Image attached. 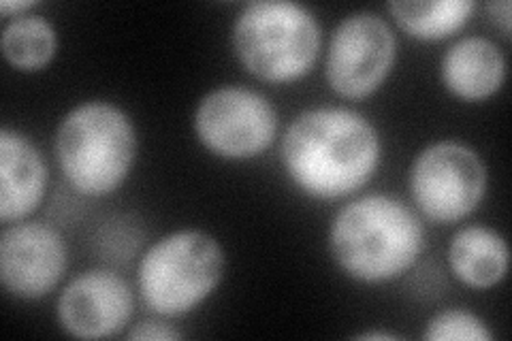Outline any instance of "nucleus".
Here are the masks:
<instances>
[{
    "mask_svg": "<svg viewBox=\"0 0 512 341\" xmlns=\"http://www.w3.org/2000/svg\"><path fill=\"white\" fill-rule=\"evenodd\" d=\"M397 26L419 41H440L466 26L474 11L470 0H406L389 3Z\"/></svg>",
    "mask_w": 512,
    "mask_h": 341,
    "instance_id": "14",
    "label": "nucleus"
},
{
    "mask_svg": "<svg viewBox=\"0 0 512 341\" xmlns=\"http://www.w3.org/2000/svg\"><path fill=\"white\" fill-rule=\"evenodd\" d=\"M395 35L374 13H355L335 28L327 50L325 75L335 94L365 99L393 69Z\"/></svg>",
    "mask_w": 512,
    "mask_h": 341,
    "instance_id": "7",
    "label": "nucleus"
},
{
    "mask_svg": "<svg viewBox=\"0 0 512 341\" xmlns=\"http://www.w3.org/2000/svg\"><path fill=\"white\" fill-rule=\"evenodd\" d=\"M128 339H148V341H175L182 339V333L175 331L173 327L165 322H156V320H148L141 322L137 327L128 333Z\"/></svg>",
    "mask_w": 512,
    "mask_h": 341,
    "instance_id": "17",
    "label": "nucleus"
},
{
    "mask_svg": "<svg viewBox=\"0 0 512 341\" xmlns=\"http://www.w3.org/2000/svg\"><path fill=\"white\" fill-rule=\"evenodd\" d=\"M224 275V252L203 231H178L158 239L141 258L139 290L150 310L182 316L216 290Z\"/></svg>",
    "mask_w": 512,
    "mask_h": 341,
    "instance_id": "5",
    "label": "nucleus"
},
{
    "mask_svg": "<svg viewBox=\"0 0 512 341\" xmlns=\"http://www.w3.org/2000/svg\"><path fill=\"white\" fill-rule=\"evenodd\" d=\"M67 269L60 233L41 222L9 226L0 237V280L13 297L41 299Z\"/></svg>",
    "mask_w": 512,
    "mask_h": 341,
    "instance_id": "9",
    "label": "nucleus"
},
{
    "mask_svg": "<svg viewBox=\"0 0 512 341\" xmlns=\"http://www.w3.org/2000/svg\"><path fill=\"white\" fill-rule=\"evenodd\" d=\"M195 128L207 150L224 158H252L276 137L278 116L265 96L248 88H218L199 103Z\"/></svg>",
    "mask_w": 512,
    "mask_h": 341,
    "instance_id": "8",
    "label": "nucleus"
},
{
    "mask_svg": "<svg viewBox=\"0 0 512 341\" xmlns=\"http://www.w3.org/2000/svg\"><path fill=\"white\" fill-rule=\"evenodd\" d=\"M489 11L495 15V20L502 26L504 35H510V26H512V5L508 0H502V3H489Z\"/></svg>",
    "mask_w": 512,
    "mask_h": 341,
    "instance_id": "18",
    "label": "nucleus"
},
{
    "mask_svg": "<svg viewBox=\"0 0 512 341\" xmlns=\"http://www.w3.org/2000/svg\"><path fill=\"white\" fill-rule=\"evenodd\" d=\"M508 246L500 233L487 226L461 229L448 248V263L457 278L472 288H491L508 271Z\"/></svg>",
    "mask_w": 512,
    "mask_h": 341,
    "instance_id": "13",
    "label": "nucleus"
},
{
    "mask_svg": "<svg viewBox=\"0 0 512 341\" xmlns=\"http://www.w3.org/2000/svg\"><path fill=\"white\" fill-rule=\"evenodd\" d=\"M506 60L500 47L483 37L457 41L442 60L444 86L463 101H483L500 90Z\"/></svg>",
    "mask_w": 512,
    "mask_h": 341,
    "instance_id": "12",
    "label": "nucleus"
},
{
    "mask_svg": "<svg viewBox=\"0 0 512 341\" xmlns=\"http://www.w3.org/2000/svg\"><path fill=\"white\" fill-rule=\"evenodd\" d=\"M30 7H35V3H32V0H18V3H9V0H5V3H0V11H3L5 15L15 13V15H18V18H20L22 11H26Z\"/></svg>",
    "mask_w": 512,
    "mask_h": 341,
    "instance_id": "19",
    "label": "nucleus"
},
{
    "mask_svg": "<svg viewBox=\"0 0 512 341\" xmlns=\"http://www.w3.org/2000/svg\"><path fill=\"white\" fill-rule=\"evenodd\" d=\"M47 167L41 152L24 135L0 131V218L22 220L45 197Z\"/></svg>",
    "mask_w": 512,
    "mask_h": 341,
    "instance_id": "11",
    "label": "nucleus"
},
{
    "mask_svg": "<svg viewBox=\"0 0 512 341\" xmlns=\"http://www.w3.org/2000/svg\"><path fill=\"white\" fill-rule=\"evenodd\" d=\"M233 45L252 75L271 84H286L314 67L320 28L306 7L286 0H261L239 13Z\"/></svg>",
    "mask_w": 512,
    "mask_h": 341,
    "instance_id": "4",
    "label": "nucleus"
},
{
    "mask_svg": "<svg viewBox=\"0 0 512 341\" xmlns=\"http://www.w3.org/2000/svg\"><path fill=\"white\" fill-rule=\"evenodd\" d=\"M288 177L314 199L357 192L378 169L376 128L350 109H312L288 128L282 141Z\"/></svg>",
    "mask_w": 512,
    "mask_h": 341,
    "instance_id": "1",
    "label": "nucleus"
},
{
    "mask_svg": "<svg viewBox=\"0 0 512 341\" xmlns=\"http://www.w3.org/2000/svg\"><path fill=\"white\" fill-rule=\"evenodd\" d=\"M133 316V292L120 275L94 269L82 273L58 299L62 329L79 339L116 335Z\"/></svg>",
    "mask_w": 512,
    "mask_h": 341,
    "instance_id": "10",
    "label": "nucleus"
},
{
    "mask_svg": "<svg viewBox=\"0 0 512 341\" xmlns=\"http://www.w3.org/2000/svg\"><path fill=\"white\" fill-rule=\"evenodd\" d=\"M423 224L414 211L384 194L346 205L329 233L331 254L350 278L389 282L406 273L423 252Z\"/></svg>",
    "mask_w": 512,
    "mask_h": 341,
    "instance_id": "2",
    "label": "nucleus"
},
{
    "mask_svg": "<svg viewBox=\"0 0 512 341\" xmlns=\"http://www.w3.org/2000/svg\"><path fill=\"white\" fill-rule=\"evenodd\" d=\"M427 341H491L493 335L478 316L463 310H446L429 320L423 333Z\"/></svg>",
    "mask_w": 512,
    "mask_h": 341,
    "instance_id": "16",
    "label": "nucleus"
},
{
    "mask_svg": "<svg viewBox=\"0 0 512 341\" xmlns=\"http://www.w3.org/2000/svg\"><path fill=\"white\" fill-rule=\"evenodd\" d=\"M487 169L468 145L442 141L423 150L410 171V190L423 214L453 224L478 207L485 197Z\"/></svg>",
    "mask_w": 512,
    "mask_h": 341,
    "instance_id": "6",
    "label": "nucleus"
},
{
    "mask_svg": "<svg viewBox=\"0 0 512 341\" xmlns=\"http://www.w3.org/2000/svg\"><path fill=\"white\" fill-rule=\"evenodd\" d=\"M135 152L131 120L109 103L79 105L58 126V165L69 184L88 197H105L120 188L133 167Z\"/></svg>",
    "mask_w": 512,
    "mask_h": 341,
    "instance_id": "3",
    "label": "nucleus"
},
{
    "mask_svg": "<svg viewBox=\"0 0 512 341\" xmlns=\"http://www.w3.org/2000/svg\"><path fill=\"white\" fill-rule=\"evenodd\" d=\"M359 339H397L395 333H380V331H370V333H361Z\"/></svg>",
    "mask_w": 512,
    "mask_h": 341,
    "instance_id": "20",
    "label": "nucleus"
},
{
    "mask_svg": "<svg viewBox=\"0 0 512 341\" xmlns=\"http://www.w3.org/2000/svg\"><path fill=\"white\" fill-rule=\"evenodd\" d=\"M54 26L39 15H20L3 32V54L11 67L39 71L56 56Z\"/></svg>",
    "mask_w": 512,
    "mask_h": 341,
    "instance_id": "15",
    "label": "nucleus"
}]
</instances>
